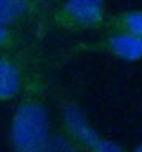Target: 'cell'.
Listing matches in <instances>:
<instances>
[{"instance_id": "obj_6", "label": "cell", "mask_w": 142, "mask_h": 152, "mask_svg": "<svg viewBox=\"0 0 142 152\" xmlns=\"http://www.w3.org/2000/svg\"><path fill=\"white\" fill-rule=\"evenodd\" d=\"M37 11V0H0V24L21 26Z\"/></svg>"}, {"instance_id": "obj_8", "label": "cell", "mask_w": 142, "mask_h": 152, "mask_svg": "<svg viewBox=\"0 0 142 152\" xmlns=\"http://www.w3.org/2000/svg\"><path fill=\"white\" fill-rule=\"evenodd\" d=\"M45 152H86L77 141H74L66 131H53Z\"/></svg>"}, {"instance_id": "obj_2", "label": "cell", "mask_w": 142, "mask_h": 152, "mask_svg": "<svg viewBox=\"0 0 142 152\" xmlns=\"http://www.w3.org/2000/svg\"><path fill=\"white\" fill-rule=\"evenodd\" d=\"M61 130L66 131L86 152H126L118 142L102 136L74 99L61 101Z\"/></svg>"}, {"instance_id": "obj_3", "label": "cell", "mask_w": 142, "mask_h": 152, "mask_svg": "<svg viewBox=\"0 0 142 152\" xmlns=\"http://www.w3.org/2000/svg\"><path fill=\"white\" fill-rule=\"evenodd\" d=\"M107 18V0H62L53 11V23L66 32L101 29Z\"/></svg>"}, {"instance_id": "obj_9", "label": "cell", "mask_w": 142, "mask_h": 152, "mask_svg": "<svg viewBox=\"0 0 142 152\" xmlns=\"http://www.w3.org/2000/svg\"><path fill=\"white\" fill-rule=\"evenodd\" d=\"M21 47V35L16 27L0 24V53H16Z\"/></svg>"}, {"instance_id": "obj_7", "label": "cell", "mask_w": 142, "mask_h": 152, "mask_svg": "<svg viewBox=\"0 0 142 152\" xmlns=\"http://www.w3.org/2000/svg\"><path fill=\"white\" fill-rule=\"evenodd\" d=\"M104 27L107 31H125L142 37V10H125L109 16Z\"/></svg>"}, {"instance_id": "obj_10", "label": "cell", "mask_w": 142, "mask_h": 152, "mask_svg": "<svg viewBox=\"0 0 142 152\" xmlns=\"http://www.w3.org/2000/svg\"><path fill=\"white\" fill-rule=\"evenodd\" d=\"M133 152H142V144H139V146H137V147H136V149L133 151Z\"/></svg>"}, {"instance_id": "obj_1", "label": "cell", "mask_w": 142, "mask_h": 152, "mask_svg": "<svg viewBox=\"0 0 142 152\" xmlns=\"http://www.w3.org/2000/svg\"><path fill=\"white\" fill-rule=\"evenodd\" d=\"M51 133L46 83L42 75L32 74L11 115L8 142L13 152H45Z\"/></svg>"}, {"instance_id": "obj_4", "label": "cell", "mask_w": 142, "mask_h": 152, "mask_svg": "<svg viewBox=\"0 0 142 152\" xmlns=\"http://www.w3.org/2000/svg\"><path fill=\"white\" fill-rule=\"evenodd\" d=\"M32 74L16 53H0V102L18 101Z\"/></svg>"}, {"instance_id": "obj_5", "label": "cell", "mask_w": 142, "mask_h": 152, "mask_svg": "<svg viewBox=\"0 0 142 152\" xmlns=\"http://www.w3.org/2000/svg\"><path fill=\"white\" fill-rule=\"evenodd\" d=\"M93 47L125 63H136L142 59V37L125 31H109L104 39Z\"/></svg>"}]
</instances>
